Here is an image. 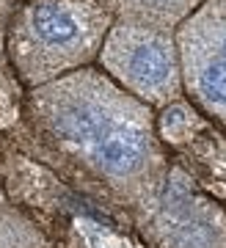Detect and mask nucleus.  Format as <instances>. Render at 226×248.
<instances>
[{"label": "nucleus", "mask_w": 226, "mask_h": 248, "mask_svg": "<svg viewBox=\"0 0 226 248\" xmlns=\"http://www.w3.org/2000/svg\"><path fill=\"white\" fill-rule=\"evenodd\" d=\"M97 61L99 72L149 108H171L185 97L174 31L113 19Z\"/></svg>", "instance_id": "3"}, {"label": "nucleus", "mask_w": 226, "mask_h": 248, "mask_svg": "<svg viewBox=\"0 0 226 248\" xmlns=\"http://www.w3.org/2000/svg\"><path fill=\"white\" fill-rule=\"evenodd\" d=\"M33 138L97 196L141 215L163 185L168 160L152 108L86 66L31 89Z\"/></svg>", "instance_id": "1"}, {"label": "nucleus", "mask_w": 226, "mask_h": 248, "mask_svg": "<svg viewBox=\"0 0 226 248\" xmlns=\"http://www.w3.org/2000/svg\"><path fill=\"white\" fill-rule=\"evenodd\" d=\"M146 248H226V210L179 166H168L155 202L138 215Z\"/></svg>", "instance_id": "4"}, {"label": "nucleus", "mask_w": 226, "mask_h": 248, "mask_svg": "<svg viewBox=\"0 0 226 248\" xmlns=\"http://www.w3.org/2000/svg\"><path fill=\"white\" fill-rule=\"evenodd\" d=\"M0 248H55L28 215L14 207H0Z\"/></svg>", "instance_id": "7"}, {"label": "nucleus", "mask_w": 226, "mask_h": 248, "mask_svg": "<svg viewBox=\"0 0 226 248\" xmlns=\"http://www.w3.org/2000/svg\"><path fill=\"white\" fill-rule=\"evenodd\" d=\"M113 19L177 31L204 0H99Z\"/></svg>", "instance_id": "6"}, {"label": "nucleus", "mask_w": 226, "mask_h": 248, "mask_svg": "<svg viewBox=\"0 0 226 248\" xmlns=\"http://www.w3.org/2000/svg\"><path fill=\"white\" fill-rule=\"evenodd\" d=\"M0 9H3V11H9V9H11V6H9V0H0ZM11 11H14V9H11Z\"/></svg>", "instance_id": "8"}, {"label": "nucleus", "mask_w": 226, "mask_h": 248, "mask_svg": "<svg viewBox=\"0 0 226 248\" xmlns=\"http://www.w3.org/2000/svg\"><path fill=\"white\" fill-rule=\"evenodd\" d=\"M174 39L185 97L226 130V0H204Z\"/></svg>", "instance_id": "5"}, {"label": "nucleus", "mask_w": 226, "mask_h": 248, "mask_svg": "<svg viewBox=\"0 0 226 248\" xmlns=\"http://www.w3.org/2000/svg\"><path fill=\"white\" fill-rule=\"evenodd\" d=\"M22 3H28V0H22ZM22 3H19V6H22Z\"/></svg>", "instance_id": "9"}, {"label": "nucleus", "mask_w": 226, "mask_h": 248, "mask_svg": "<svg viewBox=\"0 0 226 248\" xmlns=\"http://www.w3.org/2000/svg\"><path fill=\"white\" fill-rule=\"evenodd\" d=\"M113 17L99 0H28L9 19V58L28 89L97 61Z\"/></svg>", "instance_id": "2"}]
</instances>
